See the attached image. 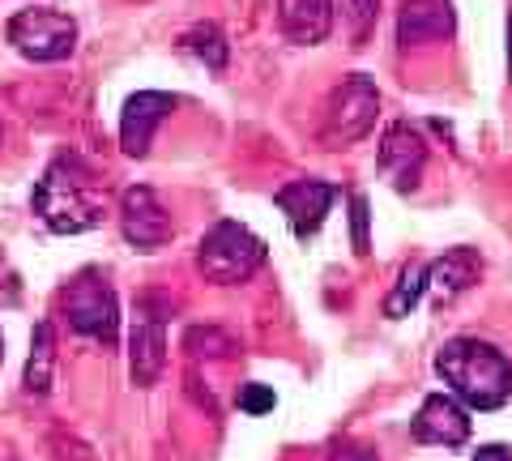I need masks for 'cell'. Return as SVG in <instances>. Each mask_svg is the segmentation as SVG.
Returning <instances> with one entry per match:
<instances>
[{"label": "cell", "instance_id": "6da1fadb", "mask_svg": "<svg viewBox=\"0 0 512 461\" xmlns=\"http://www.w3.org/2000/svg\"><path fill=\"white\" fill-rule=\"evenodd\" d=\"M35 214L43 218V227L56 235L94 231L107 214L99 176H94L77 154H60L56 163L43 171V180L35 188Z\"/></svg>", "mask_w": 512, "mask_h": 461}, {"label": "cell", "instance_id": "7a4b0ae2", "mask_svg": "<svg viewBox=\"0 0 512 461\" xmlns=\"http://www.w3.org/2000/svg\"><path fill=\"white\" fill-rule=\"evenodd\" d=\"M436 372L470 410H500L512 397V359L483 338H448L436 355Z\"/></svg>", "mask_w": 512, "mask_h": 461}, {"label": "cell", "instance_id": "3957f363", "mask_svg": "<svg viewBox=\"0 0 512 461\" xmlns=\"http://www.w3.org/2000/svg\"><path fill=\"white\" fill-rule=\"evenodd\" d=\"M265 257H269V248L261 235H252L244 222H231V218L214 222L197 244V269L218 286L248 282L265 265Z\"/></svg>", "mask_w": 512, "mask_h": 461}, {"label": "cell", "instance_id": "277c9868", "mask_svg": "<svg viewBox=\"0 0 512 461\" xmlns=\"http://www.w3.org/2000/svg\"><path fill=\"white\" fill-rule=\"evenodd\" d=\"M376 116H380L376 82L367 73H350L325 103V116H320V146H329V150L355 146V141H363L372 133Z\"/></svg>", "mask_w": 512, "mask_h": 461}, {"label": "cell", "instance_id": "5b68a950", "mask_svg": "<svg viewBox=\"0 0 512 461\" xmlns=\"http://www.w3.org/2000/svg\"><path fill=\"white\" fill-rule=\"evenodd\" d=\"M60 312L69 329L86 333V338L103 342V346H116L120 338V304H116V291L94 274V269H82L60 295Z\"/></svg>", "mask_w": 512, "mask_h": 461}, {"label": "cell", "instance_id": "8992f818", "mask_svg": "<svg viewBox=\"0 0 512 461\" xmlns=\"http://www.w3.org/2000/svg\"><path fill=\"white\" fill-rule=\"evenodd\" d=\"M167 295H137L133 304V329H128V376L137 389H150L163 376L167 363Z\"/></svg>", "mask_w": 512, "mask_h": 461}, {"label": "cell", "instance_id": "52a82bcc", "mask_svg": "<svg viewBox=\"0 0 512 461\" xmlns=\"http://www.w3.org/2000/svg\"><path fill=\"white\" fill-rule=\"evenodd\" d=\"M9 43L18 47L26 60L35 65H56V60H69L77 47V22L60 9H22L9 18Z\"/></svg>", "mask_w": 512, "mask_h": 461}, {"label": "cell", "instance_id": "ba28073f", "mask_svg": "<svg viewBox=\"0 0 512 461\" xmlns=\"http://www.w3.org/2000/svg\"><path fill=\"white\" fill-rule=\"evenodd\" d=\"M120 231H124V240L133 248L154 252V248L171 244L175 222L167 214V205L158 201L154 188L133 184V188H124V193H120Z\"/></svg>", "mask_w": 512, "mask_h": 461}, {"label": "cell", "instance_id": "9c48e42d", "mask_svg": "<svg viewBox=\"0 0 512 461\" xmlns=\"http://www.w3.org/2000/svg\"><path fill=\"white\" fill-rule=\"evenodd\" d=\"M376 163H380V176L389 180L397 193H414L423 180V167H427V141L414 124L397 120L384 129L380 137V150H376Z\"/></svg>", "mask_w": 512, "mask_h": 461}, {"label": "cell", "instance_id": "30bf717a", "mask_svg": "<svg viewBox=\"0 0 512 461\" xmlns=\"http://www.w3.org/2000/svg\"><path fill=\"white\" fill-rule=\"evenodd\" d=\"M333 201H338V188L325 180H291L274 193V205L286 214V222H291L295 240H312V235L325 227Z\"/></svg>", "mask_w": 512, "mask_h": 461}, {"label": "cell", "instance_id": "8fae6325", "mask_svg": "<svg viewBox=\"0 0 512 461\" xmlns=\"http://www.w3.org/2000/svg\"><path fill=\"white\" fill-rule=\"evenodd\" d=\"M410 436L419 444H444V449H461L470 440V406L457 402L453 393H427L419 415L410 423Z\"/></svg>", "mask_w": 512, "mask_h": 461}, {"label": "cell", "instance_id": "7c38bea8", "mask_svg": "<svg viewBox=\"0 0 512 461\" xmlns=\"http://www.w3.org/2000/svg\"><path fill=\"white\" fill-rule=\"evenodd\" d=\"M175 111V94L163 90H137L120 111V146L128 158H146L154 146L158 124Z\"/></svg>", "mask_w": 512, "mask_h": 461}, {"label": "cell", "instance_id": "4fadbf2b", "mask_svg": "<svg viewBox=\"0 0 512 461\" xmlns=\"http://www.w3.org/2000/svg\"><path fill=\"white\" fill-rule=\"evenodd\" d=\"M453 35H457L453 0H402V9H397V43H402V52L427 43H448Z\"/></svg>", "mask_w": 512, "mask_h": 461}, {"label": "cell", "instance_id": "5bb4252c", "mask_svg": "<svg viewBox=\"0 0 512 461\" xmlns=\"http://www.w3.org/2000/svg\"><path fill=\"white\" fill-rule=\"evenodd\" d=\"M478 278H483V257L466 244L448 248L440 261L427 265V291L436 295V304H453V299L466 295Z\"/></svg>", "mask_w": 512, "mask_h": 461}, {"label": "cell", "instance_id": "9a60e30c", "mask_svg": "<svg viewBox=\"0 0 512 461\" xmlns=\"http://www.w3.org/2000/svg\"><path fill=\"white\" fill-rule=\"evenodd\" d=\"M278 26L291 43L312 47L333 30V0H278Z\"/></svg>", "mask_w": 512, "mask_h": 461}, {"label": "cell", "instance_id": "2e32d148", "mask_svg": "<svg viewBox=\"0 0 512 461\" xmlns=\"http://www.w3.org/2000/svg\"><path fill=\"white\" fill-rule=\"evenodd\" d=\"M56 380V338H52V321H39L35 333H30V355H26V376L22 385L26 393L47 397Z\"/></svg>", "mask_w": 512, "mask_h": 461}, {"label": "cell", "instance_id": "e0dca14e", "mask_svg": "<svg viewBox=\"0 0 512 461\" xmlns=\"http://www.w3.org/2000/svg\"><path fill=\"white\" fill-rule=\"evenodd\" d=\"M180 47H184L188 56H197L210 73H222V69H227L231 47H227V39H222V30H218L214 22H197L192 30H184V35H180Z\"/></svg>", "mask_w": 512, "mask_h": 461}, {"label": "cell", "instance_id": "ac0fdd59", "mask_svg": "<svg viewBox=\"0 0 512 461\" xmlns=\"http://www.w3.org/2000/svg\"><path fill=\"white\" fill-rule=\"evenodd\" d=\"M423 291H427V265L414 261V265L402 269V278H397V286L389 291V299H384V316H393V321L410 316L414 304L423 299Z\"/></svg>", "mask_w": 512, "mask_h": 461}, {"label": "cell", "instance_id": "d6986e66", "mask_svg": "<svg viewBox=\"0 0 512 461\" xmlns=\"http://www.w3.org/2000/svg\"><path fill=\"white\" fill-rule=\"evenodd\" d=\"M184 351L188 355H210V359H227V355H235L239 351V346H235V338H231V333H222V329H188L184 333Z\"/></svg>", "mask_w": 512, "mask_h": 461}, {"label": "cell", "instance_id": "ffe728a7", "mask_svg": "<svg viewBox=\"0 0 512 461\" xmlns=\"http://www.w3.org/2000/svg\"><path fill=\"white\" fill-rule=\"evenodd\" d=\"M274 389L265 385H239V410H248V415H265V410H274Z\"/></svg>", "mask_w": 512, "mask_h": 461}, {"label": "cell", "instance_id": "44dd1931", "mask_svg": "<svg viewBox=\"0 0 512 461\" xmlns=\"http://www.w3.org/2000/svg\"><path fill=\"white\" fill-rule=\"evenodd\" d=\"M346 13H350V26H355V35H367L380 13V0H346Z\"/></svg>", "mask_w": 512, "mask_h": 461}, {"label": "cell", "instance_id": "7402d4cb", "mask_svg": "<svg viewBox=\"0 0 512 461\" xmlns=\"http://www.w3.org/2000/svg\"><path fill=\"white\" fill-rule=\"evenodd\" d=\"M350 222H355V252H367V197H350Z\"/></svg>", "mask_w": 512, "mask_h": 461}, {"label": "cell", "instance_id": "603a6c76", "mask_svg": "<svg viewBox=\"0 0 512 461\" xmlns=\"http://www.w3.org/2000/svg\"><path fill=\"white\" fill-rule=\"evenodd\" d=\"M474 461H512V453L504 449V444H483V449L474 453Z\"/></svg>", "mask_w": 512, "mask_h": 461}, {"label": "cell", "instance_id": "cb8c5ba5", "mask_svg": "<svg viewBox=\"0 0 512 461\" xmlns=\"http://www.w3.org/2000/svg\"><path fill=\"white\" fill-rule=\"evenodd\" d=\"M329 461H380L372 449H342V453H333Z\"/></svg>", "mask_w": 512, "mask_h": 461}, {"label": "cell", "instance_id": "d4e9b609", "mask_svg": "<svg viewBox=\"0 0 512 461\" xmlns=\"http://www.w3.org/2000/svg\"><path fill=\"white\" fill-rule=\"evenodd\" d=\"M508 69H512V13H508Z\"/></svg>", "mask_w": 512, "mask_h": 461}, {"label": "cell", "instance_id": "484cf974", "mask_svg": "<svg viewBox=\"0 0 512 461\" xmlns=\"http://www.w3.org/2000/svg\"><path fill=\"white\" fill-rule=\"evenodd\" d=\"M0 363H5V333H0Z\"/></svg>", "mask_w": 512, "mask_h": 461}]
</instances>
